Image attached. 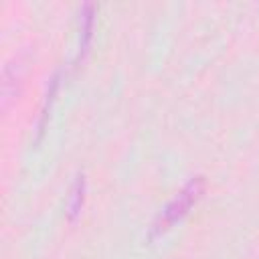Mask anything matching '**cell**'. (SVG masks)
<instances>
[{
    "label": "cell",
    "mask_w": 259,
    "mask_h": 259,
    "mask_svg": "<svg viewBox=\"0 0 259 259\" xmlns=\"http://www.w3.org/2000/svg\"><path fill=\"white\" fill-rule=\"evenodd\" d=\"M83 198H85V180L83 176L77 178V182L73 184L71 188V194H69V202H67V212L71 219H75L79 212H81V206H83Z\"/></svg>",
    "instance_id": "7a4b0ae2"
},
{
    "label": "cell",
    "mask_w": 259,
    "mask_h": 259,
    "mask_svg": "<svg viewBox=\"0 0 259 259\" xmlns=\"http://www.w3.org/2000/svg\"><path fill=\"white\" fill-rule=\"evenodd\" d=\"M202 190H204V180H202L200 176L188 180V182L176 192V196L160 210V214H158V219H156V223H154L152 233H154V235H160V233L168 231L174 223H178V221L192 208V204H196V200L200 198Z\"/></svg>",
    "instance_id": "6da1fadb"
}]
</instances>
